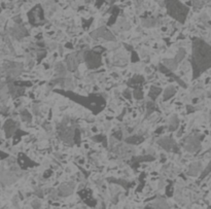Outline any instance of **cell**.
<instances>
[{"label": "cell", "instance_id": "1", "mask_svg": "<svg viewBox=\"0 0 211 209\" xmlns=\"http://www.w3.org/2000/svg\"><path fill=\"white\" fill-rule=\"evenodd\" d=\"M194 78H198L201 72L211 66V49L209 44L201 39H196L193 49Z\"/></svg>", "mask_w": 211, "mask_h": 209}, {"label": "cell", "instance_id": "2", "mask_svg": "<svg viewBox=\"0 0 211 209\" xmlns=\"http://www.w3.org/2000/svg\"><path fill=\"white\" fill-rule=\"evenodd\" d=\"M166 4H167L168 14L176 19L177 21H179L180 23H183L188 12V8L187 6L179 1H166Z\"/></svg>", "mask_w": 211, "mask_h": 209}, {"label": "cell", "instance_id": "3", "mask_svg": "<svg viewBox=\"0 0 211 209\" xmlns=\"http://www.w3.org/2000/svg\"><path fill=\"white\" fill-rule=\"evenodd\" d=\"M85 61L87 63V66L90 69L98 68L101 66V57L100 54L95 52V51H89L85 53Z\"/></svg>", "mask_w": 211, "mask_h": 209}, {"label": "cell", "instance_id": "4", "mask_svg": "<svg viewBox=\"0 0 211 209\" xmlns=\"http://www.w3.org/2000/svg\"><path fill=\"white\" fill-rule=\"evenodd\" d=\"M91 36L93 37H101V38H104V39L106 40H116V38L112 35V33H110L109 30H107L106 28L102 27V28H99L97 31L93 32L91 34Z\"/></svg>", "mask_w": 211, "mask_h": 209}, {"label": "cell", "instance_id": "5", "mask_svg": "<svg viewBox=\"0 0 211 209\" xmlns=\"http://www.w3.org/2000/svg\"><path fill=\"white\" fill-rule=\"evenodd\" d=\"M159 144L162 145L163 149H165L166 150L170 152V150H176L177 145L175 143V141L171 138H164V139L159 140Z\"/></svg>", "mask_w": 211, "mask_h": 209}, {"label": "cell", "instance_id": "6", "mask_svg": "<svg viewBox=\"0 0 211 209\" xmlns=\"http://www.w3.org/2000/svg\"><path fill=\"white\" fill-rule=\"evenodd\" d=\"M200 147V142L196 137H188L187 139V143H185V149L187 152L194 153Z\"/></svg>", "mask_w": 211, "mask_h": 209}, {"label": "cell", "instance_id": "7", "mask_svg": "<svg viewBox=\"0 0 211 209\" xmlns=\"http://www.w3.org/2000/svg\"><path fill=\"white\" fill-rule=\"evenodd\" d=\"M78 64V60L76 59V57L74 55H70L67 59V65H68V69L69 70H75L76 67H77Z\"/></svg>", "mask_w": 211, "mask_h": 209}, {"label": "cell", "instance_id": "8", "mask_svg": "<svg viewBox=\"0 0 211 209\" xmlns=\"http://www.w3.org/2000/svg\"><path fill=\"white\" fill-rule=\"evenodd\" d=\"M15 122H14V121H11V120H8V121L5 123V125H4V129H5L6 136H7V137H11V135H12V133H14V131H15Z\"/></svg>", "mask_w": 211, "mask_h": 209}, {"label": "cell", "instance_id": "9", "mask_svg": "<svg viewBox=\"0 0 211 209\" xmlns=\"http://www.w3.org/2000/svg\"><path fill=\"white\" fill-rule=\"evenodd\" d=\"M174 94H175V88H174V87L173 86L168 87V88L166 89L165 92H164V98H163V100L167 101L168 99H170Z\"/></svg>", "mask_w": 211, "mask_h": 209}, {"label": "cell", "instance_id": "10", "mask_svg": "<svg viewBox=\"0 0 211 209\" xmlns=\"http://www.w3.org/2000/svg\"><path fill=\"white\" fill-rule=\"evenodd\" d=\"M176 61L175 60H164V67H166L169 71H172V70H175L177 67Z\"/></svg>", "mask_w": 211, "mask_h": 209}, {"label": "cell", "instance_id": "11", "mask_svg": "<svg viewBox=\"0 0 211 209\" xmlns=\"http://www.w3.org/2000/svg\"><path fill=\"white\" fill-rule=\"evenodd\" d=\"M200 170H201V164L200 163H195L191 166L188 174L191 175V176H197L198 173L200 172Z\"/></svg>", "mask_w": 211, "mask_h": 209}, {"label": "cell", "instance_id": "12", "mask_svg": "<svg viewBox=\"0 0 211 209\" xmlns=\"http://www.w3.org/2000/svg\"><path fill=\"white\" fill-rule=\"evenodd\" d=\"M162 92V89L160 88H156V87H152V88L151 89V92H149V97H151L152 100H156V97L161 94Z\"/></svg>", "mask_w": 211, "mask_h": 209}, {"label": "cell", "instance_id": "13", "mask_svg": "<svg viewBox=\"0 0 211 209\" xmlns=\"http://www.w3.org/2000/svg\"><path fill=\"white\" fill-rule=\"evenodd\" d=\"M128 143H132V144H138L140 142H142L143 141V138L140 137V136H133V137H130L128 138L126 140Z\"/></svg>", "mask_w": 211, "mask_h": 209}, {"label": "cell", "instance_id": "14", "mask_svg": "<svg viewBox=\"0 0 211 209\" xmlns=\"http://www.w3.org/2000/svg\"><path fill=\"white\" fill-rule=\"evenodd\" d=\"M177 126H178V120H177V118L174 115V117L170 120V125H169V129H170L171 131H173V130L176 129Z\"/></svg>", "mask_w": 211, "mask_h": 209}, {"label": "cell", "instance_id": "15", "mask_svg": "<svg viewBox=\"0 0 211 209\" xmlns=\"http://www.w3.org/2000/svg\"><path fill=\"white\" fill-rule=\"evenodd\" d=\"M184 55H185V51L183 49H180L179 52L177 54V57L175 58V61H176V63H179L180 61L184 58Z\"/></svg>", "mask_w": 211, "mask_h": 209}, {"label": "cell", "instance_id": "16", "mask_svg": "<svg viewBox=\"0 0 211 209\" xmlns=\"http://www.w3.org/2000/svg\"><path fill=\"white\" fill-rule=\"evenodd\" d=\"M142 80H143V78H142V76H140V75H135L133 78H131V79H130L129 83H130V85H133V83H139V82H141Z\"/></svg>", "mask_w": 211, "mask_h": 209}, {"label": "cell", "instance_id": "17", "mask_svg": "<svg viewBox=\"0 0 211 209\" xmlns=\"http://www.w3.org/2000/svg\"><path fill=\"white\" fill-rule=\"evenodd\" d=\"M134 96H135V98H136V99H138V100H140V99H142L143 94H142L141 89H137V90H135V92H134Z\"/></svg>", "mask_w": 211, "mask_h": 209}, {"label": "cell", "instance_id": "18", "mask_svg": "<svg viewBox=\"0 0 211 209\" xmlns=\"http://www.w3.org/2000/svg\"><path fill=\"white\" fill-rule=\"evenodd\" d=\"M146 107H147V114H151L152 112L153 111V109H155V104L148 102L147 105H146Z\"/></svg>", "mask_w": 211, "mask_h": 209}, {"label": "cell", "instance_id": "19", "mask_svg": "<svg viewBox=\"0 0 211 209\" xmlns=\"http://www.w3.org/2000/svg\"><path fill=\"white\" fill-rule=\"evenodd\" d=\"M113 136H114V137H116L117 139H121V131H117L116 133H114V134H113Z\"/></svg>", "mask_w": 211, "mask_h": 209}, {"label": "cell", "instance_id": "20", "mask_svg": "<svg viewBox=\"0 0 211 209\" xmlns=\"http://www.w3.org/2000/svg\"><path fill=\"white\" fill-rule=\"evenodd\" d=\"M124 96H126V98H128V99H130V98H131V94H130L129 90H127V91H125V92H124Z\"/></svg>", "mask_w": 211, "mask_h": 209}]
</instances>
